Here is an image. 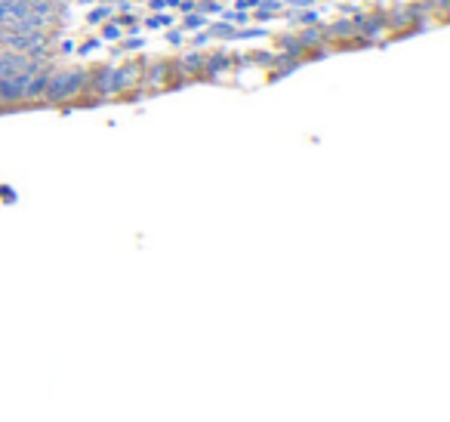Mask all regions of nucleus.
Wrapping results in <instances>:
<instances>
[{"instance_id":"f257e3e1","label":"nucleus","mask_w":450,"mask_h":422,"mask_svg":"<svg viewBox=\"0 0 450 422\" xmlns=\"http://www.w3.org/2000/svg\"><path fill=\"white\" fill-rule=\"evenodd\" d=\"M80 83H83V71H59V74L46 77V89H49V96H52V99L71 96Z\"/></svg>"},{"instance_id":"f03ea898","label":"nucleus","mask_w":450,"mask_h":422,"mask_svg":"<svg viewBox=\"0 0 450 422\" xmlns=\"http://www.w3.org/2000/svg\"><path fill=\"white\" fill-rule=\"evenodd\" d=\"M25 71H40V68H37L34 62L22 59V56H3V52H0V80L19 77V74H25Z\"/></svg>"},{"instance_id":"7ed1b4c3","label":"nucleus","mask_w":450,"mask_h":422,"mask_svg":"<svg viewBox=\"0 0 450 422\" xmlns=\"http://www.w3.org/2000/svg\"><path fill=\"white\" fill-rule=\"evenodd\" d=\"M133 77H136V71H133V65H127L123 71H114V86L120 89V86H127V83H130Z\"/></svg>"},{"instance_id":"20e7f679","label":"nucleus","mask_w":450,"mask_h":422,"mask_svg":"<svg viewBox=\"0 0 450 422\" xmlns=\"http://www.w3.org/2000/svg\"><path fill=\"white\" fill-rule=\"evenodd\" d=\"M99 83H102V89H108V93H111V89H117V86H114V68L102 71V74H99Z\"/></svg>"},{"instance_id":"39448f33","label":"nucleus","mask_w":450,"mask_h":422,"mask_svg":"<svg viewBox=\"0 0 450 422\" xmlns=\"http://www.w3.org/2000/svg\"><path fill=\"white\" fill-rule=\"evenodd\" d=\"M170 22H173L170 15H151V19H148V28H164V25H170Z\"/></svg>"},{"instance_id":"423d86ee","label":"nucleus","mask_w":450,"mask_h":422,"mask_svg":"<svg viewBox=\"0 0 450 422\" xmlns=\"http://www.w3.org/2000/svg\"><path fill=\"white\" fill-rule=\"evenodd\" d=\"M105 12H108V9H96V12H93V19H89V22H102V15H105Z\"/></svg>"},{"instance_id":"0eeeda50","label":"nucleus","mask_w":450,"mask_h":422,"mask_svg":"<svg viewBox=\"0 0 450 422\" xmlns=\"http://www.w3.org/2000/svg\"><path fill=\"white\" fill-rule=\"evenodd\" d=\"M185 25H188V28H197V25H201V19H197V15H188V22H185Z\"/></svg>"},{"instance_id":"6e6552de","label":"nucleus","mask_w":450,"mask_h":422,"mask_svg":"<svg viewBox=\"0 0 450 422\" xmlns=\"http://www.w3.org/2000/svg\"><path fill=\"white\" fill-rule=\"evenodd\" d=\"M105 37H117V25H108L105 28Z\"/></svg>"},{"instance_id":"1a4fd4ad","label":"nucleus","mask_w":450,"mask_h":422,"mask_svg":"<svg viewBox=\"0 0 450 422\" xmlns=\"http://www.w3.org/2000/svg\"><path fill=\"white\" fill-rule=\"evenodd\" d=\"M127 46H130V49H139V46H142V40H139V37H133V40H127Z\"/></svg>"},{"instance_id":"9d476101","label":"nucleus","mask_w":450,"mask_h":422,"mask_svg":"<svg viewBox=\"0 0 450 422\" xmlns=\"http://www.w3.org/2000/svg\"><path fill=\"white\" fill-rule=\"evenodd\" d=\"M77 3H89V0H77Z\"/></svg>"}]
</instances>
